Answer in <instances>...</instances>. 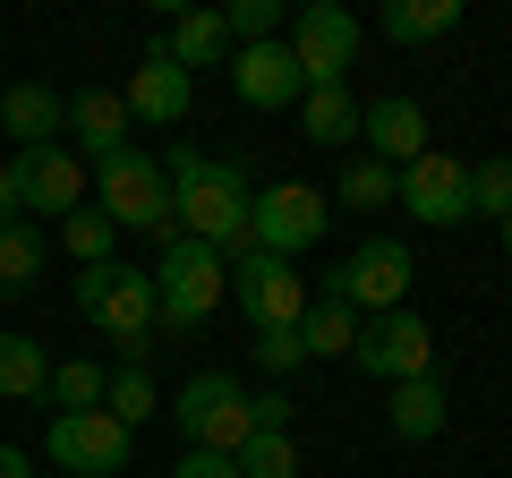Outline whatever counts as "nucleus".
<instances>
[{"mask_svg":"<svg viewBox=\"0 0 512 478\" xmlns=\"http://www.w3.org/2000/svg\"><path fill=\"white\" fill-rule=\"evenodd\" d=\"M171 180V222H180V239H205L214 257H239L248 248V171L239 163H214V154L180 146L163 163Z\"/></svg>","mask_w":512,"mask_h":478,"instance_id":"f257e3e1","label":"nucleus"},{"mask_svg":"<svg viewBox=\"0 0 512 478\" xmlns=\"http://www.w3.org/2000/svg\"><path fill=\"white\" fill-rule=\"evenodd\" d=\"M77 316H86L103 342H120V368H146L154 274L146 265H77Z\"/></svg>","mask_w":512,"mask_h":478,"instance_id":"f03ea898","label":"nucleus"},{"mask_svg":"<svg viewBox=\"0 0 512 478\" xmlns=\"http://www.w3.org/2000/svg\"><path fill=\"white\" fill-rule=\"evenodd\" d=\"M94 214H103L111 231H154L163 248L180 239V222H171V180H163V163L137 154V146H120L111 163H94Z\"/></svg>","mask_w":512,"mask_h":478,"instance_id":"7ed1b4c3","label":"nucleus"},{"mask_svg":"<svg viewBox=\"0 0 512 478\" xmlns=\"http://www.w3.org/2000/svg\"><path fill=\"white\" fill-rule=\"evenodd\" d=\"M146 274H154V325L171 333H197L231 291V257H214L205 239H171L163 265H146Z\"/></svg>","mask_w":512,"mask_h":478,"instance_id":"20e7f679","label":"nucleus"},{"mask_svg":"<svg viewBox=\"0 0 512 478\" xmlns=\"http://www.w3.org/2000/svg\"><path fill=\"white\" fill-rule=\"evenodd\" d=\"M171 419H180L188 453H231V461H239V444L256 436V419H248V393H239V376H222V368L188 376V385L171 393Z\"/></svg>","mask_w":512,"mask_h":478,"instance_id":"39448f33","label":"nucleus"},{"mask_svg":"<svg viewBox=\"0 0 512 478\" xmlns=\"http://www.w3.org/2000/svg\"><path fill=\"white\" fill-rule=\"evenodd\" d=\"M359 376H384V385H410V376H436V325L419 308L393 316H359V342H350Z\"/></svg>","mask_w":512,"mask_h":478,"instance_id":"423d86ee","label":"nucleus"},{"mask_svg":"<svg viewBox=\"0 0 512 478\" xmlns=\"http://www.w3.org/2000/svg\"><path fill=\"white\" fill-rule=\"evenodd\" d=\"M282 52L299 60V86H342V69H359V18L342 0H308V9H291Z\"/></svg>","mask_w":512,"mask_h":478,"instance_id":"0eeeda50","label":"nucleus"},{"mask_svg":"<svg viewBox=\"0 0 512 478\" xmlns=\"http://www.w3.org/2000/svg\"><path fill=\"white\" fill-rule=\"evenodd\" d=\"M325 299H342L350 316H393L410 299V248L402 239H359V248L333 265Z\"/></svg>","mask_w":512,"mask_h":478,"instance_id":"6e6552de","label":"nucleus"},{"mask_svg":"<svg viewBox=\"0 0 512 478\" xmlns=\"http://www.w3.org/2000/svg\"><path fill=\"white\" fill-rule=\"evenodd\" d=\"M333 222V197L308 180H282L265 188V197H248V248H265V257H299V248H316Z\"/></svg>","mask_w":512,"mask_h":478,"instance_id":"1a4fd4ad","label":"nucleus"},{"mask_svg":"<svg viewBox=\"0 0 512 478\" xmlns=\"http://www.w3.org/2000/svg\"><path fill=\"white\" fill-rule=\"evenodd\" d=\"M231 299L256 333H299V316H308V282L291 274V257H265V248L231 257Z\"/></svg>","mask_w":512,"mask_h":478,"instance_id":"9d476101","label":"nucleus"},{"mask_svg":"<svg viewBox=\"0 0 512 478\" xmlns=\"http://www.w3.org/2000/svg\"><path fill=\"white\" fill-rule=\"evenodd\" d=\"M393 205H402L410 222H427V231H453V222H470V163H453V154L427 146L419 163L393 171Z\"/></svg>","mask_w":512,"mask_h":478,"instance_id":"9b49d317","label":"nucleus"},{"mask_svg":"<svg viewBox=\"0 0 512 478\" xmlns=\"http://www.w3.org/2000/svg\"><path fill=\"white\" fill-rule=\"evenodd\" d=\"M52 461L60 478H120L128 470V427L111 410H52Z\"/></svg>","mask_w":512,"mask_h":478,"instance_id":"f8f14e48","label":"nucleus"},{"mask_svg":"<svg viewBox=\"0 0 512 478\" xmlns=\"http://www.w3.org/2000/svg\"><path fill=\"white\" fill-rule=\"evenodd\" d=\"M9 188H18V214H60L69 222L86 205V163L69 154V137L60 146H18L9 154Z\"/></svg>","mask_w":512,"mask_h":478,"instance_id":"ddd939ff","label":"nucleus"},{"mask_svg":"<svg viewBox=\"0 0 512 478\" xmlns=\"http://www.w3.org/2000/svg\"><path fill=\"white\" fill-rule=\"evenodd\" d=\"M120 103H128V120H154V129H171V120H188L197 86H188V69L163 52V43H154V52L128 69V94H120Z\"/></svg>","mask_w":512,"mask_h":478,"instance_id":"4468645a","label":"nucleus"},{"mask_svg":"<svg viewBox=\"0 0 512 478\" xmlns=\"http://www.w3.org/2000/svg\"><path fill=\"white\" fill-rule=\"evenodd\" d=\"M231 86H239L248 111H291L299 94H308V86H299V60L282 52V43H239V52H231Z\"/></svg>","mask_w":512,"mask_h":478,"instance_id":"2eb2a0df","label":"nucleus"},{"mask_svg":"<svg viewBox=\"0 0 512 478\" xmlns=\"http://www.w3.org/2000/svg\"><path fill=\"white\" fill-rule=\"evenodd\" d=\"M359 137H367L376 163H419L427 154V111L410 103V94H384V103L359 111Z\"/></svg>","mask_w":512,"mask_h":478,"instance_id":"dca6fc26","label":"nucleus"},{"mask_svg":"<svg viewBox=\"0 0 512 478\" xmlns=\"http://www.w3.org/2000/svg\"><path fill=\"white\" fill-rule=\"evenodd\" d=\"M60 129H69V137H86V154H94V163H111V154L128 146V103H120L111 86H77V94H69V120H60Z\"/></svg>","mask_w":512,"mask_h":478,"instance_id":"f3484780","label":"nucleus"},{"mask_svg":"<svg viewBox=\"0 0 512 478\" xmlns=\"http://www.w3.org/2000/svg\"><path fill=\"white\" fill-rule=\"evenodd\" d=\"M60 120H69V103L52 86H9L0 94V137H18V146H60Z\"/></svg>","mask_w":512,"mask_h":478,"instance_id":"a211bd4d","label":"nucleus"},{"mask_svg":"<svg viewBox=\"0 0 512 478\" xmlns=\"http://www.w3.org/2000/svg\"><path fill=\"white\" fill-rule=\"evenodd\" d=\"M384 427H393L402 444L444 436V385H436V376H410V385H393V402H384Z\"/></svg>","mask_w":512,"mask_h":478,"instance_id":"6ab92c4d","label":"nucleus"},{"mask_svg":"<svg viewBox=\"0 0 512 478\" xmlns=\"http://www.w3.org/2000/svg\"><path fill=\"white\" fill-rule=\"evenodd\" d=\"M299 137H308V146H350V137H359V103H350V86H308V94H299Z\"/></svg>","mask_w":512,"mask_h":478,"instance_id":"aec40b11","label":"nucleus"},{"mask_svg":"<svg viewBox=\"0 0 512 478\" xmlns=\"http://www.w3.org/2000/svg\"><path fill=\"white\" fill-rule=\"evenodd\" d=\"M163 52L180 60V69H214L222 52H231V26H222V9H180L163 35Z\"/></svg>","mask_w":512,"mask_h":478,"instance_id":"412c9836","label":"nucleus"},{"mask_svg":"<svg viewBox=\"0 0 512 478\" xmlns=\"http://www.w3.org/2000/svg\"><path fill=\"white\" fill-rule=\"evenodd\" d=\"M0 393H9V402L52 393V350H43L35 333H0Z\"/></svg>","mask_w":512,"mask_h":478,"instance_id":"4be33fe9","label":"nucleus"},{"mask_svg":"<svg viewBox=\"0 0 512 478\" xmlns=\"http://www.w3.org/2000/svg\"><path fill=\"white\" fill-rule=\"evenodd\" d=\"M376 26L393 43H436V35H453V26H461V0H384Z\"/></svg>","mask_w":512,"mask_h":478,"instance_id":"5701e85b","label":"nucleus"},{"mask_svg":"<svg viewBox=\"0 0 512 478\" xmlns=\"http://www.w3.org/2000/svg\"><path fill=\"white\" fill-rule=\"evenodd\" d=\"M350 342H359V316H350L342 299H308V316H299V350H308V359H350Z\"/></svg>","mask_w":512,"mask_h":478,"instance_id":"b1692460","label":"nucleus"},{"mask_svg":"<svg viewBox=\"0 0 512 478\" xmlns=\"http://www.w3.org/2000/svg\"><path fill=\"white\" fill-rule=\"evenodd\" d=\"M103 393H111V368H94V359H60L52 368V402L60 410H103Z\"/></svg>","mask_w":512,"mask_h":478,"instance_id":"393cba45","label":"nucleus"},{"mask_svg":"<svg viewBox=\"0 0 512 478\" xmlns=\"http://www.w3.org/2000/svg\"><path fill=\"white\" fill-rule=\"evenodd\" d=\"M222 26H231V52H239V43H282L291 9H282V0H231V9H222Z\"/></svg>","mask_w":512,"mask_h":478,"instance_id":"a878e982","label":"nucleus"},{"mask_svg":"<svg viewBox=\"0 0 512 478\" xmlns=\"http://www.w3.org/2000/svg\"><path fill=\"white\" fill-rule=\"evenodd\" d=\"M333 197H342V205H393V163H376V154H350L342 180H333Z\"/></svg>","mask_w":512,"mask_h":478,"instance_id":"bb28decb","label":"nucleus"},{"mask_svg":"<svg viewBox=\"0 0 512 478\" xmlns=\"http://www.w3.org/2000/svg\"><path fill=\"white\" fill-rule=\"evenodd\" d=\"M60 239H69V257H77V265H111V248H120V231H111L94 205H77V214L60 222Z\"/></svg>","mask_w":512,"mask_h":478,"instance_id":"cd10ccee","label":"nucleus"},{"mask_svg":"<svg viewBox=\"0 0 512 478\" xmlns=\"http://www.w3.org/2000/svg\"><path fill=\"white\" fill-rule=\"evenodd\" d=\"M103 410H111L120 427H146L154 410H163V402H154V376H146V368H120V376H111V393H103Z\"/></svg>","mask_w":512,"mask_h":478,"instance_id":"c85d7f7f","label":"nucleus"},{"mask_svg":"<svg viewBox=\"0 0 512 478\" xmlns=\"http://www.w3.org/2000/svg\"><path fill=\"white\" fill-rule=\"evenodd\" d=\"M239 478H299L291 427H282V436H248V444H239Z\"/></svg>","mask_w":512,"mask_h":478,"instance_id":"c756f323","label":"nucleus"},{"mask_svg":"<svg viewBox=\"0 0 512 478\" xmlns=\"http://www.w3.org/2000/svg\"><path fill=\"white\" fill-rule=\"evenodd\" d=\"M35 274H43V239L26 231V222H9V231H0V291H26Z\"/></svg>","mask_w":512,"mask_h":478,"instance_id":"7c9ffc66","label":"nucleus"},{"mask_svg":"<svg viewBox=\"0 0 512 478\" xmlns=\"http://www.w3.org/2000/svg\"><path fill=\"white\" fill-rule=\"evenodd\" d=\"M470 214H487V222L512 214V163L504 154H495V163H470Z\"/></svg>","mask_w":512,"mask_h":478,"instance_id":"2f4dec72","label":"nucleus"},{"mask_svg":"<svg viewBox=\"0 0 512 478\" xmlns=\"http://www.w3.org/2000/svg\"><path fill=\"white\" fill-rule=\"evenodd\" d=\"M256 368H265V376H299V368H308L299 333H256Z\"/></svg>","mask_w":512,"mask_h":478,"instance_id":"473e14b6","label":"nucleus"},{"mask_svg":"<svg viewBox=\"0 0 512 478\" xmlns=\"http://www.w3.org/2000/svg\"><path fill=\"white\" fill-rule=\"evenodd\" d=\"M171 478H239V461L231 453H180V470Z\"/></svg>","mask_w":512,"mask_h":478,"instance_id":"72a5a7b5","label":"nucleus"},{"mask_svg":"<svg viewBox=\"0 0 512 478\" xmlns=\"http://www.w3.org/2000/svg\"><path fill=\"white\" fill-rule=\"evenodd\" d=\"M18 222V188H9V154H0V231Z\"/></svg>","mask_w":512,"mask_h":478,"instance_id":"f704fd0d","label":"nucleus"},{"mask_svg":"<svg viewBox=\"0 0 512 478\" xmlns=\"http://www.w3.org/2000/svg\"><path fill=\"white\" fill-rule=\"evenodd\" d=\"M0 478H35V461H26L18 444H0Z\"/></svg>","mask_w":512,"mask_h":478,"instance_id":"c9c22d12","label":"nucleus"},{"mask_svg":"<svg viewBox=\"0 0 512 478\" xmlns=\"http://www.w3.org/2000/svg\"><path fill=\"white\" fill-rule=\"evenodd\" d=\"M504 248H512V214H504Z\"/></svg>","mask_w":512,"mask_h":478,"instance_id":"e433bc0d","label":"nucleus"}]
</instances>
